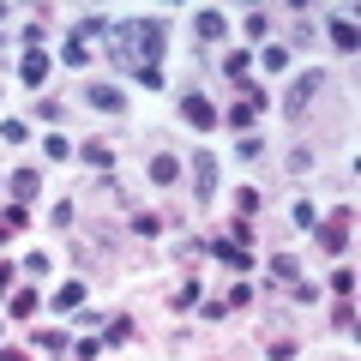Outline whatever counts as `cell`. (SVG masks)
Here are the masks:
<instances>
[{"mask_svg": "<svg viewBox=\"0 0 361 361\" xmlns=\"http://www.w3.org/2000/svg\"><path fill=\"white\" fill-rule=\"evenodd\" d=\"M157 61H163V25H157V18L115 25V66H121L127 78H139V85H163Z\"/></svg>", "mask_w": 361, "mask_h": 361, "instance_id": "6da1fadb", "label": "cell"}, {"mask_svg": "<svg viewBox=\"0 0 361 361\" xmlns=\"http://www.w3.org/2000/svg\"><path fill=\"white\" fill-rule=\"evenodd\" d=\"M319 90H325V73H301L295 85L283 90V115H289V121H301V115H307V103L319 97Z\"/></svg>", "mask_w": 361, "mask_h": 361, "instance_id": "7a4b0ae2", "label": "cell"}, {"mask_svg": "<svg viewBox=\"0 0 361 361\" xmlns=\"http://www.w3.org/2000/svg\"><path fill=\"white\" fill-rule=\"evenodd\" d=\"M211 187H217V157L199 151V157H193V193H199V199H211Z\"/></svg>", "mask_w": 361, "mask_h": 361, "instance_id": "3957f363", "label": "cell"}, {"mask_svg": "<svg viewBox=\"0 0 361 361\" xmlns=\"http://www.w3.org/2000/svg\"><path fill=\"white\" fill-rule=\"evenodd\" d=\"M319 247H325V253H343V247H349V211H337V223L319 229Z\"/></svg>", "mask_w": 361, "mask_h": 361, "instance_id": "277c9868", "label": "cell"}, {"mask_svg": "<svg viewBox=\"0 0 361 361\" xmlns=\"http://www.w3.org/2000/svg\"><path fill=\"white\" fill-rule=\"evenodd\" d=\"M180 115H187V127H211V121H217V115H211V103L199 97V90H187V97H180Z\"/></svg>", "mask_w": 361, "mask_h": 361, "instance_id": "5b68a950", "label": "cell"}, {"mask_svg": "<svg viewBox=\"0 0 361 361\" xmlns=\"http://www.w3.org/2000/svg\"><path fill=\"white\" fill-rule=\"evenodd\" d=\"M85 97H90V109H109V115H121V109H127V97H121L115 85H90Z\"/></svg>", "mask_w": 361, "mask_h": 361, "instance_id": "8992f818", "label": "cell"}, {"mask_svg": "<svg viewBox=\"0 0 361 361\" xmlns=\"http://www.w3.org/2000/svg\"><path fill=\"white\" fill-rule=\"evenodd\" d=\"M193 25H199V37H205V42H217V37H223V30H229V18H223V13H217V6H205V13H199V18H193Z\"/></svg>", "mask_w": 361, "mask_h": 361, "instance_id": "52a82bcc", "label": "cell"}, {"mask_svg": "<svg viewBox=\"0 0 361 361\" xmlns=\"http://www.w3.org/2000/svg\"><path fill=\"white\" fill-rule=\"evenodd\" d=\"M37 187H42L37 169H18V175H13V199H18V205H25V199H37Z\"/></svg>", "mask_w": 361, "mask_h": 361, "instance_id": "ba28073f", "label": "cell"}, {"mask_svg": "<svg viewBox=\"0 0 361 361\" xmlns=\"http://www.w3.org/2000/svg\"><path fill=\"white\" fill-rule=\"evenodd\" d=\"M211 253H217L223 265H235V271H247V247H235V241H211Z\"/></svg>", "mask_w": 361, "mask_h": 361, "instance_id": "9c48e42d", "label": "cell"}, {"mask_svg": "<svg viewBox=\"0 0 361 361\" xmlns=\"http://www.w3.org/2000/svg\"><path fill=\"white\" fill-rule=\"evenodd\" d=\"M271 277H277V283H295V277H301L295 253H277V259H271Z\"/></svg>", "mask_w": 361, "mask_h": 361, "instance_id": "30bf717a", "label": "cell"}, {"mask_svg": "<svg viewBox=\"0 0 361 361\" xmlns=\"http://www.w3.org/2000/svg\"><path fill=\"white\" fill-rule=\"evenodd\" d=\"M331 42L343 54H355V25H349V18H331Z\"/></svg>", "mask_w": 361, "mask_h": 361, "instance_id": "8fae6325", "label": "cell"}, {"mask_svg": "<svg viewBox=\"0 0 361 361\" xmlns=\"http://www.w3.org/2000/svg\"><path fill=\"white\" fill-rule=\"evenodd\" d=\"M78 157H85L90 169H109V163H115V151H109V145H97V139H90V145H85V151H78Z\"/></svg>", "mask_w": 361, "mask_h": 361, "instance_id": "7c38bea8", "label": "cell"}, {"mask_svg": "<svg viewBox=\"0 0 361 361\" xmlns=\"http://www.w3.org/2000/svg\"><path fill=\"white\" fill-rule=\"evenodd\" d=\"M18 73H25V85H42V78H49V61H42V54H25Z\"/></svg>", "mask_w": 361, "mask_h": 361, "instance_id": "4fadbf2b", "label": "cell"}, {"mask_svg": "<svg viewBox=\"0 0 361 361\" xmlns=\"http://www.w3.org/2000/svg\"><path fill=\"white\" fill-rule=\"evenodd\" d=\"M223 73H229L235 85H247V73H253V61H247V49H241V54H229V61H223Z\"/></svg>", "mask_w": 361, "mask_h": 361, "instance_id": "5bb4252c", "label": "cell"}, {"mask_svg": "<svg viewBox=\"0 0 361 361\" xmlns=\"http://www.w3.org/2000/svg\"><path fill=\"white\" fill-rule=\"evenodd\" d=\"M175 175H180V163H175V157H157V163H151V180H157V187H169Z\"/></svg>", "mask_w": 361, "mask_h": 361, "instance_id": "9a60e30c", "label": "cell"}, {"mask_svg": "<svg viewBox=\"0 0 361 361\" xmlns=\"http://www.w3.org/2000/svg\"><path fill=\"white\" fill-rule=\"evenodd\" d=\"M133 235H157V229H163V217H157V211H133Z\"/></svg>", "mask_w": 361, "mask_h": 361, "instance_id": "2e32d148", "label": "cell"}, {"mask_svg": "<svg viewBox=\"0 0 361 361\" xmlns=\"http://www.w3.org/2000/svg\"><path fill=\"white\" fill-rule=\"evenodd\" d=\"M61 61H66V66H90V42H78V37H73V42L61 49Z\"/></svg>", "mask_w": 361, "mask_h": 361, "instance_id": "e0dca14e", "label": "cell"}, {"mask_svg": "<svg viewBox=\"0 0 361 361\" xmlns=\"http://www.w3.org/2000/svg\"><path fill=\"white\" fill-rule=\"evenodd\" d=\"M54 307H66V313H73V307H85V289H78V283H66L61 295H54Z\"/></svg>", "mask_w": 361, "mask_h": 361, "instance_id": "ac0fdd59", "label": "cell"}, {"mask_svg": "<svg viewBox=\"0 0 361 361\" xmlns=\"http://www.w3.org/2000/svg\"><path fill=\"white\" fill-rule=\"evenodd\" d=\"M331 325H337V331H355V307H349V301H337V313H331Z\"/></svg>", "mask_w": 361, "mask_h": 361, "instance_id": "d6986e66", "label": "cell"}, {"mask_svg": "<svg viewBox=\"0 0 361 361\" xmlns=\"http://www.w3.org/2000/svg\"><path fill=\"white\" fill-rule=\"evenodd\" d=\"M229 127H235V133L253 127V103H235V109H229Z\"/></svg>", "mask_w": 361, "mask_h": 361, "instance_id": "ffe728a7", "label": "cell"}, {"mask_svg": "<svg viewBox=\"0 0 361 361\" xmlns=\"http://www.w3.org/2000/svg\"><path fill=\"white\" fill-rule=\"evenodd\" d=\"M247 211H259V193H253V187H241V193H235V217H247Z\"/></svg>", "mask_w": 361, "mask_h": 361, "instance_id": "44dd1931", "label": "cell"}, {"mask_svg": "<svg viewBox=\"0 0 361 361\" xmlns=\"http://www.w3.org/2000/svg\"><path fill=\"white\" fill-rule=\"evenodd\" d=\"M241 30H247V37H265V30H271V13H247Z\"/></svg>", "mask_w": 361, "mask_h": 361, "instance_id": "7402d4cb", "label": "cell"}, {"mask_svg": "<svg viewBox=\"0 0 361 361\" xmlns=\"http://www.w3.org/2000/svg\"><path fill=\"white\" fill-rule=\"evenodd\" d=\"M30 313H37V295H30V289H25V295H13V319H30Z\"/></svg>", "mask_w": 361, "mask_h": 361, "instance_id": "603a6c76", "label": "cell"}, {"mask_svg": "<svg viewBox=\"0 0 361 361\" xmlns=\"http://www.w3.org/2000/svg\"><path fill=\"white\" fill-rule=\"evenodd\" d=\"M90 37H103V13H90L85 25H78V42H90Z\"/></svg>", "mask_w": 361, "mask_h": 361, "instance_id": "cb8c5ba5", "label": "cell"}, {"mask_svg": "<svg viewBox=\"0 0 361 361\" xmlns=\"http://www.w3.org/2000/svg\"><path fill=\"white\" fill-rule=\"evenodd\" d=\"M6 229H30V211L25 205H6Z\"/></svg>", "mask_w": 361, "mask_h": 361, "instance_id": "d4e9b609", "label": "cell"}, {"mask_svg": "<svg viewBox=\"0 0 361 361\" xmlns=\"http://www.w3.org/2000/svg\"><path fill=\"white\" fill-rule=\"evenodd\" d=\"M289 42H295V49H301V42H313V25H307V18H295V25H289Z\"/></svg>", "mask_w": 361, "mask_h": 361, "instance_id": "484cf974", "label": "cell"}, {"mask_svg": "<svg viewBox=\"0 0 361 361\" xmlns=\"http://www.w3.org/2000/svg\"><path fill=\"white\" fill-rule=\"evenodd\" d=\"M37 343H42V349H66V331H49V325H42V331H37Z\"/></svg>", "mask_w": 361, "mask_h": 361, "instance_id": "4316f807", "label": "cell"}, {"mask_svg": "<svg viewBox=\"0 0 361 361\" xmlns=\"http://www.w3.org/2000/svg\"><path fill=\"white\" fill-rule=\"evenodd\" d=\"M6 289H13V265H0V295H6Z\"/></svg>", "mask_w": 361, "mask_h": 361, "instance_id": "83f0119b", "label": "cell"}, {"mask_svg": "<svg viewBox=\"0 0 361 361\" xmlns=\"http://www.w3.org/2000/svg\"><path fill=\"white\" fill-rule=\"evenodd\" d=\"M0 361H30V355H25V349H0Z\"/></svg>", "mask_w": 361, "mask_h": 361, "instance_id": "f1b7e54d", "label": "cell"}, {"mask_svg": "<svg viewBox=\"0 0 361 361\" xmlns=\"http://www.w3.org/2000/svg\"><path fill=\"white\" fill-rule=\"evenodd\" d=\"M0 18H6V6H0Z\"/></svg>", "mask_w": 361, "mask_h": 361, "instance_id": "f546056e", "label": "cell"}]
</instances>
